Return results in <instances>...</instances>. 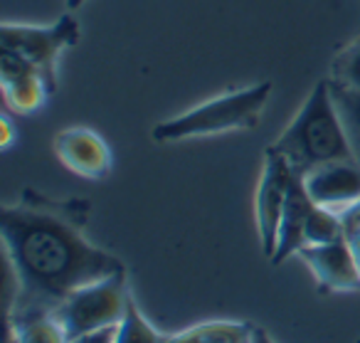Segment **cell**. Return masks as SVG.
<instances>
[{
  "mask_svg": "<svg viewBox=\"0 0 360 343\" xmlns=\"http://www.w3.org/2000/svg\"><path fill=\"white\" fill-rule=\"evenodd\" d=\"M255 331L247 321H205L165 336L163 343H255Z\"/></svg>",
  "mask_w": 360,
  "mask_h": 343,
  "instance_id": "7c38bea8",
  "label": "cell"
},
{
  "mask_svg": "<svg viewBox=\"0 0 360 343\" xmlns=\"http://www.w3.org/2000/svg\"><path fill=\"white\" fill-rule=\"evenodd\" d=\"M291 178H294V168L289 166V161L266 146L259 185H257L255 193L257 232H259L262 252H264L266 259H271L276 249V235H279V223L286 205V195H289Z\"/></svg>",
  "mask_w": 360,
  "mask_h": 343,
  "instance_id": "8992f818",
  "label": "cell"
},
{
  "mask_svg": "<svg viewBox=\"0 0 360 343\" xmlns=\"http://www.w3.org/2000/svg\"><path fill=\"white\" fill-rule=\"evenodd\" d=\"M89 200L50 198L25 188L0 210V239L18 294L8 318L52 311L72 292L126 269L116 254L86 237Z\"/></svg>",
  "mask_w": 360,
  "mask_h": 343,
  "instance_id": "6da1fadb",
  "label": "cell"
},
{
  "mask_svg": "<svg viewBox=\"0 0 360 343\" xmlns=\"http://www.w3.org/2000/svg\"><path fill=\"white\" fill-rule=\"evenodd\" d=\"M82 27L72 15H62L50 25H27V23H3L0 27V50L15 52L32 65L52 92H57V62L65 50L79 42Z\"/></svg>",
  "mask_w": 360,
  "mask_h": 343,
  "instance_id": "5b68a950",
  "label": "cell"
},
{
  "mask_svg": "<svg viewBox=\"0 0 360 343\" xmlns=\"http://www.w3.org/2000/svg\"><path fill=\"white\" fill-rule=\"evenodd\" d=\"M119 326V323H116ZM116 326H106L99 331H89L82 333L77 338H70V343H116Z\"/></svg>",
  "mask_w": 360,
  "mask_h": 343,
  "instance_id": "d6986e66",
  "label": "cell"
},
{
  "mask_svg": "<svg viewBox=\"0 0 360 343\" xmlns=\"http://www.w3.org/2000/svg\"><path fill=\"white\" fill-rule=\"evenodd\" d=\"M314 200L306 193V185L301 173H294L289 185V195H286V205L284 213H281V223H279V235H276V249L271 254L269 262L274 264H284L289 257L304 249L306 244V223H309V215L314 210Z\"/></svg>",
  "mask_w": 360,
  "mask_h": 343,
  "instance_id": "8fae6325",
  "label": "cell"
},
{
  "mask_svg": "<svg viewBox=\"0 0 360 343\" xmlns=\"http://www.w3.org/2000/svg\"><path fill=\"white\" fill-rule=\"evenodd\" d=\"M335 239H343V220L338 213H330L326 208L316 205L309 215V223H306V244H328Z\"/></svg>",
  "mask_w": 360,
  "mask_h": 343,
  "instance_id": "e0dca14e",
  "label": "cell"
},
{
  "mask_svg": "<svg viewBox=\"0 0 360 343\" xmlns=\"http://www.w3.org/2000/svg\"><path fill=\"white\" fill-rule=\"evenodd\" d=\"M84 3H86V0H65L67 11H77V8H82Z\"/></svg>",
  "mask_w": 360,
  "mask_h": 343,
  "instance_id": "7402d4cb",
  "label": "cell"
},
{
  "mask_svg": "<svg viewBox=\"0 0 360 343\" xmlns=\"http://www.w3.org/2000/svg\"><path fill=\"white\" fill-rule=\"evenodd\" d=\"M269 149L284 156L294 173H306V170L330 163V161L353 158L348 134H345V126L335 109L328 80H321L309 92L301 109L286 124L279 139L271 141Z\"/></svg>",
  "mask_w": 360,
  "mask_h": 343,
  "instance_id": "7a4b0ae2",
  "label": "cell"
},
{
  "mask_svg": "<svg viewBox=\"0 0 360 343\" xmlns=\"http://www.w3.org/2000/svg\"><path fill=\"white\" fill-rule=\"evenodd\" d=\"M15 139H18V131H15V126H13L11 116L3 114L0 116V149L11 151L13 144H15Z\"/></svg>",
  "mask_w": 360,
  "mask_h": 343,
  "instance_id": "ffe728a7",
  "label": "cell"
},
{
  "mask_svg": "<svg viewBox=\"0 0 360 343\" xmlns=\"http://www.w3.org/2000/svg\"><path fill=\"white\" fill-rule=\"evenodd\" d=\"M255 343H274V341H271V336L264 331V328L257 326V331H255Z\"/></svg>",
  "mask_w": 360,
  "mask_h": 343,
  "instance_id": "44dd1931",
  "label": "cell"
},
{
  "mask_svg": "<svg viewBox=\"0 0 360 343\" xmlns=\"http://www.w3.org/2000/svg\"><path fill=\"white\" fill-rule=\"evenodd\" d=\"M330 85L360 92V35L343 45L330 60Z\"/></svg>",
  "mask_w": 360,
  "mask_h": 343,
  "instance_id": "9a60e30c",
  "label": "cell"
},
{
  "mask_svg": "<svg viewBox=\"0 0 360 343\" xmlns=\"http://www.w3.org/2000/svg\"><path fill=\"white\" fill-rule=\"evenodd\" d=\"M340 220H343V237L350 244V249L355 254V262L360 267V203L353 205L348 213L340 215Z\"/></svg>",
  "mask_w": 360,
  "mask_h": 343,
  "instance_id": "ac0fdd59",
  "label": "cell"
},
{
  "mask_svg": "<svg viewBox=\"0 0 360 343\" xmlns=\"http://www.w3.org/2000/svg\"><path fill=\"white\" fill-rule=\"evenodd\" d=\"M55 156L67 170L86 180H104L114 168V154L104 136L86 126H67L52 141Z\"/></svg>",
  "mask_w": 360,
  "mask_h": 343,
  "instance_id": "52a82bcc",
  "label": "cell"
},
{
  "mask_svg": "<svg viewBox=\"0 0 360 343\" xmlns=\"http://www.w3.org/2000/svg\"><path fill=\"white\" fill-rule=\"evenodd\" d=\"M6 336L13 343H70L52 311H32L8 318Z\"/></svg>",
  "mask_w": 360,
  "mask_h": 343,
  "instance_id": "4fadbf2b",
  "label": "cell"
},
{
  "mask_svg": "<svg viewBox=\"0 0 360 343\" xmlns=\"http://www.w3.org/2000/svg\"><path fill=\"white\" fill-rule=\"evenodd\" d=\"M129 299V274L121 269L111 277L72 292L60 306L52 308V316L57 318L67 338H77L82 333L116 326L124 318Z\"/></svg>",
  "mask_w": 360,
  "mask_h": 343,
  "instance_id": "277c9868",
  "label": "cell"
},
{
  "mask_svg": "<svg viewBox=\"0 0 360 343\" xmlns=\"http://www.w3.org/2000/svg\"><path fill=\"white\" fill-rule=\"evenodd\" d=\"M0 85H3L6 106L18 116L37 114L55 94L35 67L8 50H0Z\"/></svg>",
  "mask_w": 360,
  "mask_h": 343,
  "instance_id": "30bf717a",
  "label": "cell"
},
{
  "mask_svg": "<svg viewBox=\"0 0 360 343\" xmlns=\"http://www.w3.org/2000/svg\"><path fill=\"white\" fill-rule=\"evenodd\" d=\"M330 92H333L335 109H338L340 121H343V126H345V134H348L353 158L360 163V92L335 87V85H330Z\"/></svg>",
  "mask_w": 360,
  "mask_h": 343,
  "instance_id": "5bb4252c",
  "label": "cell"
},
{
  "mask_svg": "<svg viewBox=\"0 0 360 343\" xmlns=\"http://www.w3.org/2000/svg\"><path fill=\"white\" fill-rule=\"evenodd\" d=\"M6 343H13V341H11V338H8V336H6Z\"/></svg>",
  "mask_w": 360,
  "mask_h": 343,
  "instance_id": "603a6c76",
  "label": "cell"
},
{
  "mask_svg": "<svg viewBox=\"0 0 360 343\" xmlns=\"http://www.w3.org/2000/svg\"><path fill=\"white\" fill-rule=\"evenodd\" d=\"M301 178H304L306 193L319 208L343 215L360 203V163L355 158L316 166L301 173Z\"/></svg>",
  "mask_w": 360,
  "mask_h": 343,
  "instance_id": "ba28073f",
  "label": "cell"
},
{
  "mask_svg": "<svg viewBox=\"0 0 360 343\" xmlns=\"http://www.w3.org/2000/svg\"><path fill=\"white\" fill-rule=\"evenodd\" d=\"M296 257L311 269L323 294L360 292V267L345 237L328 244H309Z\"/></svg>",
  "mask_w": 360,
  "mask_h": 343,
  "instance_id": "9c48e42d",
  "label": "cell"
},
{
  "mask_svg": "<svg viewBox=\"0 0 360 343\" xmlns=\"http://www.w3.org/2000/svg\"><path fill=\"white\" fill-rule=\"evenodd\" d=\"M165 336L158 333L150 321L143 316V311L139 308V304L134 299H129L124 318L116 326V343H163Z\"/></svg>",
  "mask_w": 360,
  "mask_h": 343,
  "instance_id": "2e32d148",
  "label": "cell"
},
{
  "mask_svg": "<svg viewBox=\"0 0 360 343\" xmlns=\"http://www.w3.org/2000/svg\"><path fill=\"white\" fill-rule=\"evenodd\" d=\"M271 89H274L271 82L262 80L257 85L212 96V99L202 101V104L173 116V119L155 124L150 131V139L155 144H178V141L202 139V136L257 129L271 99Z\"/></svg>",
  "mask_w": 360,
  "mask_h": 343,
  "instance_id": "3957f363",
  "label": "cell"
}]
</instances>
